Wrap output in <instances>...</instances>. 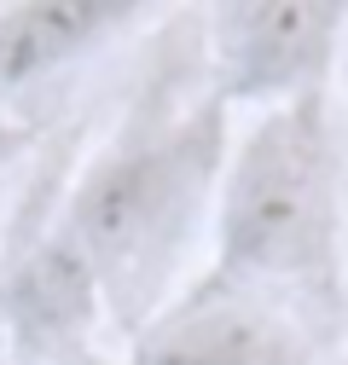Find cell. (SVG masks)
<instances>
[{"label":"cell","mask_w":348,"mask_h":365,"mask_svg":"<svg viewBox=\"0 0 348 365\" xmlns=\"http://www.w3.org/2000/svg\"><path fill=\"white\" fill-rule=\"evenodd\" d=\"M227 157V110L145 99L81 168L64 226L76 255L93 267L105 313L145 319L174 296L186 244L203 226Z\"/></svg>","instance_id":"cell-1"},{"label":"cell","mask_w":348,"mask_h":365,"mask_svg":"<svg viewBox=\"0 0 348 365\" xmlns=\"http://www.w3.org/2000/svg\"><path fill=\"white\" fill-rule=\"evenodd\" d=\"M296 307L342 296V163L325 99L250 116L227 140L209 203V272Z\"/></svg>","instance_id":"cell-2"},{"label":"cell","mask_w":348,"mask_h":365,"mask_svg":"<svg viewBox=\"0 0 348 365\" xmlns=\"http://www.w3.org/2000/svg\"><path fill=\"white\" fill-rule=\"evenodd\" d=\"M348 6L325 0H227L203 18V93L221 110H279L325 99Z\"/></svg>","instance_id":"cell-3"},{"label":"cell","mask_w":348,"mask_h":365,"mask_svg":"<svg viewBox=\"0 0 348 365\" xmlns=\"http://www.w3.org/2000/svg\"><path fill=\"white\" fill-rule=\"evenodd\" d=\"M128 365H314V336L273 296L192 279L140 325Z\"/></svg>","instance_id":"cell-4"},{"label":"cell","mask_w":348,"mask_h":365,"mask_svg":"<svg viewBox=\"0 0 348 365\" xmlns=\"http://www.w3.org/2000/svg\"><path fill=\"white\" fill-rule=\"evenodd\" d=\"M6 319H12V336L24 342V354L35 359H58L76 354L93 325L105 319V296L93 267L76 255V244L64 232H53L41 244L6 290Z\"/></svg>","instance_id":"cell-5"},{"label":"cell","mask_w":348,"mask_h":365,"mask_svg":"<svg viewBox=\"0 0 348 365\" xmlns=\"http://www.w3.org/2000/svg\"><path fill=\"white\" fill-rule=\"evenodd\" d=\"M128 24H140V12L116 6V0H24V6H6L0 12V99L81 64Z\"/></svg>","instance_id":"cell-6"},{"label":"cell","mask_w":348,"mask_h":365,"mask_svg":"<svg viewBox=\"0 0 348 365\" xmlns=\"http://www.w3.org/2000/svg\"><path fill=\"white\" fill-rule=\"evenodd\" d=\"M337 81H342V110H348V24H342V53H337Z\"/></svg>","instance_id":"cell-7"},{"label":"cell","mask_w":348,"mask_h":365,"mask_svg":"<svg viewBox=\"0 0 348 365\" xmlns=\"http://www.w3.org/2000/svg\"><path fill=\"white\" fill-rule=\"evenodd\" d=\"M337 365H348V348H342V359H337Z\"/></svg>","instance_id":"cell-8"}]
</instances>
